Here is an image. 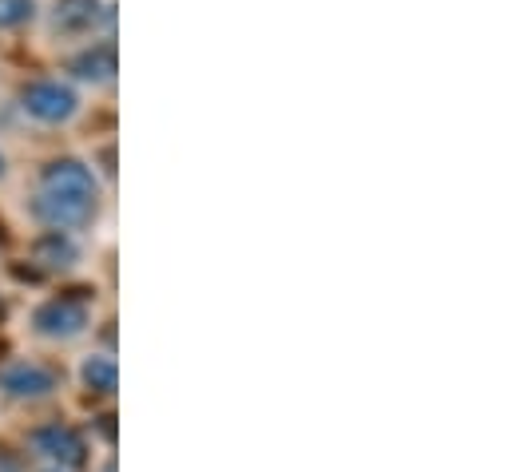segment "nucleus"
Wrapping results in <instances>:
<instances>
[{
	"label": "nucleus",
	"instance_id": "obj_11",
	"mask_svg": "<svg viewBox=\"0 0 512 472\" xmlns=\"http://www.w3.org/2000/svg\"><path fill=\"white\" fill-rule=\"evenodd\" d=\"M4 171H8V163H4V155H0V175H4Z\"/></svg>",
	"mask_w": 512,
	"mask_h": 472
},
{
	"label": "nucleus",
	"instance_id": "obj_5",
	"mask_svg": "<svg viewBox=\"0 0 512 472\" xmlns=\"http://www.w3.org/2000/svg\"><path fill=\"white\" fill-rule=\"evenodd\" d=\"M100 20H112V8L104 0H56L52 24L60 32H92Z\"/></svg>",
	"mask_w": 512,
	"mask_h": 472
},
{
	"label": "nucleus",
	"instance_id": "obj_4",
	"mask_svg": "<svg viewBox=\"0 0 512 472\" xmlns=\"http://www.w3.org/2000/svg\"><path fill=\"white\" fill-rule=\"evenodd\" d=\"M32 445H36L44 457H52V461H60V465H68V469H80V465L88 461L84 437H80L76 429H68V425H44V429H36V433H32Z\"/></svg>",
	"mask_w": 512,
	"mask_h": 472
},
{
	"label": "nucleus",
	"instance_id": "obj_10",
	"mask_svg": "<svg viewBox=\"0 0 512 472\" xmlns=\"http://www.w3.org/2000/svg\"><path fill=\"white\" fill-rule=\"evenodd\" d=\"M36 16L32 0H0V28H20Z\"/></svg>",
	"mask_w": 512,
	"mask_h": 472
},
{
	"label": "nucleus",
	"instance_id": "obj_9",
	"mask_svg": "<svg viewBox=\"0 0 512 472\" xmlns=\"http://www.w3.org/2000/svg\"><path fill=\"white\" fill-rule=\"evenodd\" d=\"M116 381H120V373H116V361H112V357H88V361H84V385H88V389H96V393H116Z\"/></svg>",
	"mask_w": 512,
	"mask_h": 472
},
{
	"label": "nucleus",
	"instance_id": "obj_3",
	"mask_svg": "<svg viewBox=\"0 0 512 472\" xmlns=\"http://www.w3.org/2000/svg\"><path fill=\"white\" fill-rule=\"evenodd\" d=\"M32 326H36L44 338H72V334H80V330L88 326V310H84V302H76V298H52V302H44V306L32 314Z\"/></svg>",
	"mask_w": 512,
	"mask_h": 472
},
{
	"label": "nucleus",
	"instance_id": "obj_1",
	"mask_svg": "<svg viewBox=\"0 0 512 472\" xmlns=\"http://www.w3.org/2000/svg\"><path fill=\"white\" fill-rule=\"evenodd\" d=\"M20 108L32 119H40V123H64V119L76 116L80 100H76V92H72L68 84H60V80H36V84H28V88L20 92Z\"/></svg>",
	"mask_w": 512,
	"mask_h": 472
},
{
	"label": "nucleus",
	"instance_id": "obj_2",
	"mask_svg": "<svg viewBox=\"0 0 512 472\" xmlns=\"http://www.w3.org/2000/svg\"><path fill=\"white\" fill-rule=\"evenodd\" d=\"M40 191H52V195H76V199H96L100 203V183L92 175V167L84 159H52L44 163L40 171Z\"/></svg>",
	"mask_w": 512,
	"mask_h": 472
},
{
	"label": "nucleus",
	"instance_id": "obj_7",
	"mask_svg": "<svg viewBox=\"0 0 512 472\" xmlns=\"http://www.w3.org/2000/svg\"><path fill=\"white\" fill-rule=\"evenodd\" d=\"M0 385H4L12 397H44V393L56 389V373L44 369V365H12V369L0 377Z\"/></svg>",
	"mask_w": 512,
	"mask_h": 472
},
{
	"label": "nucleus",
	"instance_id": "obj_8",
	"mask_svg": "<svg viewBox=\"0 0 512 472\" xmlns=\"http://www.w3.org/2000/svg\"><path fill=\"white\" fill-rule=\"evenodd\" d=\"M32 254H36V262H40L44 270H68V266L80 258L76 242L64 235V231H48V235H40L36 238V246H32Z\"/></svg>",
	"mask_w": 512,
	"mask_h": 472
},
{
	"label": "nucleus",
	"instance_id": "obj_6",
	"mask_svg": "<svg viewBox=\"0 0 512 472\" xmlns=\"http://www.w3.org/2000/svg\"><path fill=\"white\" fill-rule=\"evenodd\" d=\"M68 72H72L76 80H88V84H108V80L120 72L116 44H92V48H84L80 56H72Z\"/></svg>",
	"mask_w": 512,
	"mask_h": 472
}]
</instances>
